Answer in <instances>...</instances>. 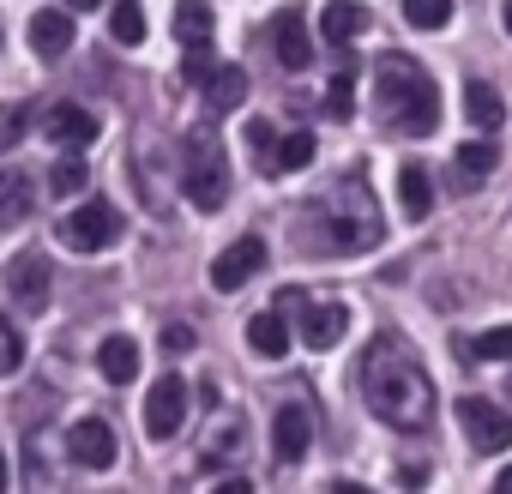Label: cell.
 <instances>
[{"label": "cell", "mask_w": 512, "mask_h": 494, "mask_svg": "<svg viewBox=\"0 0 512 494\" xmlns=\"http://www.w3.org/2000/svg\"><path fill=\"white\" fill-rule=\"evenodd\" d=\"M247 145H253V151H266V157H272V145H278V133H272L266 121H247ZM266 157H260V169H266Z\"/></svg>", "instance_id": "36"}, {"label": "cell", "mask_w": 512, "mask_h": 494, "mask_svg": "<svg viewBox=\"0 0 512 494\" xmlns=\"http://www.w3.org/2000/svg\"><path fill=\"white\" fill-rule=\"evenodd\" d=\"M109 37L121 49H139L145 43V7L139 0H115V13H109Z\"/></svg>", "instance_id": "25"}, {"label": "cell", "mask_w": 512, "mask_h": 494, "mask_svg": "<svg viewBox=\"0 0 512 494\" xmlns=\"http://www.w3.org/2000/svg\"><path fill=\"white\" fill-rule=\"evenodd\" d=\"M67 452H73V464H85V470H109V464H115V428L97 422V416H85V422H73Z\"/></svg>", "instance_id": "13"}, {"label": "cell", "mask_w": 512, "mask_h": 494, "mask_svg": "<svg viewBox=\"0 0 512 494\" xmlns=\"http://www.w3.org/2000/svg\"><path fill=\"white\" fill-rule=\"evenodd\" d=\"M266 266V241L260 235H241V241H229L223 254L211 260V290H223V296H235L253 272Z\"/></svg>", "instance_id": "9"}, {"label": "cell", "mask_w": 512, "mask_h": 494, "mask_svg": "<svg viewBox=\"0 0 512 494\" xmlns=\"http://www.w3.org/2000/svg\"><path fill=\"white\" fill-rule=\"evenodd\" d=\"M211 7H205V0H181V7H175V37L181 43H211Z\"/></svg>", "instance_id": "26"}, {"label": "cell", "mask_w": 512, "mask_h": 494, "mask_svg": "<svg viewBox=\"0 0 512 494\" xmlns=\"http://www.w3.org/2000/svg\"><path fill=\"white\" fill-rule=\"evenodd\" d=\"M368 31V7H356V0H332V7H320V37L326 43H356Z\"/></svg>", "instance_id": "18"}, {"label": "cell", "mask_w": 512, "mask_h": 494, "mask_svg": "<svg viewBox=\"0 0 512 494\" xmlns=\"http://www.w3.org/2000/svg\"><path fill=\"white\" fill-rule=\"evenodd\" d=\"M404 19L416 31H446L452 25V0H404Z\"/></svg>", "instance_id": "28"}, {"label": "cell", "mask_w": 512, "mask_h": 494, "mask_svg": "<svg viewBox=\"0 0 512 494\" xmlns=\"http://www.w3.org/2000/svg\"><path fill=\"white\" fill-rule=\"evenodd\" d=\"M187 422V380L181 374H163L151 392H145V434L151 440H175Z\"/></svg>", "instance_id": "8"}, {"label": "cell", "mask_w": 512, "mask_h": 494, "mask_svg": "<svg viewBox=\"0 0 512 494\" xmlns=\"http://www.w3.org/2000/svg\"><path fill=\"white\" fill-rule=\"evenodd\" d=\"M362 398L398 434H422L434 422V380L422 374V362L398 338H374L368 344V356H362Z\"/></svg>", "instance_id": "1"}, {"label": "cell", "mask_w": 512, "mask_h": 494, "mask_svg": "<svg viewBox=\"0 0 512 494\" xmlns=\"http://www.w3.org/2000/svg\"><path fill=\"white\" fill-rule=\"evenodd\" d=\"M272 49H278V67H284V73H302V67L314 61V37H308V19H302L296 7L272 19Z\"/></svg>", "instance_id": "12"}, {"label": "cell", "mask_w": 512, "mask_h": 494, "mask_svg": "<svg viewBox=\"0 0 512 494\" xmlns=\"http://www.w3.org/2000/svg\"><path fill=\"white\" fill-rule=\"evenodd\" d=\"M181 187L199 211H217L229 199V163H223V145L211 127H193L187 133V163H181Z\"/></svg>", "instance_id": "4"}, {"label": "cell", "mask_w": 512, "mask_h": 494, "mask_svg": "<svg viewBox=\"0 0 512 494\" xmlns=\"http://www.w3.org/2000/svg\"><path fill=\"white\" fill-rule=\"evenodd\" d=\"M308 163H314V133H290V139L272 145L266 175H290V169H308Z\"/></svg>", "instance_id": "23"}, {"label": "cell", "mask_w": 512, "mask_h": 494, "mask_svg": "<svg viewBox=\"0 0 512 494\" xmlns=\"http://www.w3.org/2000/svg\"><path fill=\"white\" fill-rule=\"evenodd\" d=\"M19 362H25V344H19L13 320H0V380H7V374H19Z\"/></svg>", "instance_id": "33"}, {"label": "cell", "mask_w": 512, "mask_h": 494, "mask_svg": "<svg viewBox=\"0 0 512 494\" xmlns=\"http://www.w3.org/2000/svg\"><path fill=\"white\" fill-rule=\"evenodd\" d=\"M464 121H470L476 133H494V127L506 121L500 91H494V85H482V79H470V85H464Z\"/></svg>", "instance_id": "20"}, {"label": "cell", "mask_w": 512, "mask_h": 494, "mask_svg": "<svg viewBox=\"0 0 512 494\" xmlns=\"http://www.w3.org/2000/svg\"><path fill=\"white\" fill-rule=\"evenodd\" d=\"M247 350H253V356H266V362L290 356V314H284V308L253 314V320H247Z\"/></svg>", "instance_id": "14"}, {"label": "cell", "mask_w": 512, "mask_h": 494, "mask_svg": "<svg viewBox=\"0 0 512 494\" xmlns=\"http://www.w3.org/2000/svg\"><path fill=\"white\" fill-rule=\"evenodd\" d=\"M308 446H314V416H308V404H284V410L272 416V452H278V464H302Z\"/></svg>", "instance_id": "11"}, {"label": "cell", "mask_w": 512, "mask_h": 494, "mask_svg": "<svg viewBox=\"0 0 512 494\" xmlns=\"http://www.w3.org/2000/svg\"><path fill=\"white\" fill-rule=\"evenodd\" d=\"M0 488H7V458H0Z\"/></svg>", "instance_id": "40"}, {"label": "cell", "mask_w": 512, "mask_h": 494, "mask_svg": "<svg viewBox=\"0 0 512 494\" xmlns=\"http://www.w3.org/2000/svg\"><path fill=\"white\" fill-rule=\"evenodd\" d=\"M326 115H332V121H350V115H356V61H344L338 79L326 85Z\"/></svg>", "instance_id": "27"}, {"label": "cell", "mask_w": 512, "mask_h": 494, "mask_svg": "<svg viewBox=\"0 0 512 494\" xmlns=\"http://www.w3.org/2000/svg\"><path fill=\"white\" fill-rule=\"evenodd\" d=\"M458 428L470 434L476 452H506L512 446V416L494 398H458Z\"/></svg>", "instance_id": "7"}, {"label": "cell", "mask_w": 512, "mask_h": 494, "mask_svg": "<svg viewBox=\"0 0 512 494\" xmlns=\"http://www.w3.org/2000/svg\"><path fill=\"white\" fill-rule=\"evenodd\" d=\"M31 49H37L43 61H61V55L73 49V13H55V7L37 13V19H31Z\"/></svg>", "instance_id": "17"}, {"label": "cell", "mask_w": 512, "mask_h": 494, "mask_svg": "<svg viewBox=\"0 0 512 494\" xmlns=\"http://www.w3.org/2000/svg\"><path fill=\"white\" fill-rule=\"evenodd\" d=\"M235 440H241V422L223 416V428H211V452H205V464H217L223 452H235Z\"/></svg>", "instance_id": "34"}, {"label": "cell", "mask_w": 512, "mask_h": 494, "mask_svg": "<svg viewBox=\"0 0 512 494\" xmlns=\"http://www.w3.org/2000/svg\"><path fill=\"white\" fill-rule=\"evenodd\" d=\"M398 205H404L410 223H422V217L434 211V187H428V169H422V163H404V169H398Z\"/></svg>", "instance_id": "21"}, {"label": "cell", "mask_w": 512, "mask_h": 494, "mask_svg": "<svg viewBox=\"0 0 512 494\" xmlns=\"http://www.w3.org/2000/svg\"><path fill=\"white\" fill-rule=\"evenodd\" d=\"M374 97H380V121L392 133H404V139H422V133L440 127V91H434L428 67L410 61V55H380Z\"/></svg>", "instance_id": "2"}, {"label": "cell", "mask_w": 512, "mask_h": 494, "mask_svg": "<svg viewBox=\"0 0 512 494\" xmlns=\"http://www.w3.org/2000/svg\"><path fill=\"white\" fill-rule=\"evenodd\" d=\"M320 247H332V254H368V247H380V205H374L362 175L338 181L320 199Z\"/></svg>", "instance_id": "3"}, {"label": "cell", "mask_w": 512, "mask_h": 494, "mask_svg": "<svg viewBox=\"0 0 512 494\" xmlns=\"http://www.w3.org/2000/svg\"><path fill=\"white\" fill-rule=\"evenodd\" d=\"M205 103H211V115H229V109H241V103H247V73L217 61V73L205 79Z\"/></svg>", "instance_id": "19"}, {"label": "cell", "mask_w": 512, "mask_h": 494, "mask_svg": "<svg viewBox=\"0 0 512 494\" xmlns=\"http://www.w3.org/2000/svg\"><path fill=\"white\" fill-rule=\"evenodd\" d=\"M494 488H512V464H506V470H500V476H494Z\"/></svg>", "instance_id": "38"}, {"label": "cell", "mask_w": 512, "mask_h": 494, "mask_svg": "<svg viewBox=\"0 0 512 494\" xmlns=\"http://www.w3.org/2000/svg\"><path fill=\"white\" fill-rule=\"evenodd\" d=\"M506 392H512V380H506Z\"/></svg>", "instance_id": "41"}, {"label": "cell", "mask_w": 512, "mask_h": 494, "mask_svg": "<svg viewBox=\"0 0 512 494\" xmlns=\"http://www.w3.org/2000/svg\"><path fill=\"white\" fill-rule=\"evenodd\" d=\"M452 157H458V181H464V187H470V181H488V175H494V163H500V151H494L488 139H464Z\"/></svg>", "instance_id": "24"}, {"label": "cell", "mask_w": 512, "mask_h": 494, "mask_svg": "<svg viewBox=\"0 0 512 494\" xmlns=\"http://www.w3.org/2000/svg\"><path fill=\"white\" fill-rule=\"evenodd\" d=\"M278 308L302 320V344H308V350H332V344L344 338V326H350V314H344L338 302H314V296H296V290H284Z\"/></svg>", "instance_id": "6"}, {"label": "cell", "mask_w": 512, "mask_h": 494, "mask_svg": "<svg viewBox=\"0 0 512 494\" xmlns=\"http://www.w3.org/2000/svg\"><path fill=\"white\" fill-rule=\"evenodd\" d=\"M470 356H482V362H512V326H488V332L470 344Z\"/></svg>", "instance_id": "30"}, {"label": "cell", "mask_w": 512, "mask_h": 494, "mask_svg": "<svg viewBox=\"0 0 512 494\" xmlns=\"http://www.w3.org/2000/svg\"><path fill=\"white\" fill-rule=\"evenodd\" d=\"M97 7V0H67V13H91Z\"/></svg>", "instance_id": "37"}, {"label": "cell", "mask_w": 512, "mask_h": 494, "mask_svg": "<svg viewBox=\"0 0 512 494\" xmlns=\"http://www.w3.org/2000/svg\"><path fill=\"white\" fill-rule=\"evenodd\" d=\"M25 127H31V121H25V109H19V103H0V157H7V151L25 139Z\"/></svg>", "instance_id": "32"}, {"label": "cell", "mask_w": 512, "mask_h": 494, "mask_svg": "<svg viewBox=\"0 0 512 494\" xmlns=\"http://www.w3.org/2000/svg\"><path fill=\"white\" fill-rule=\"evenodd\" d=\"M193 350V326H163V356H187Z\"/></svg>", "instance_id": "35"}, {"label": "cell", "mask_w": 512, "mask_h": 494, "mask_svg": "<svg viewBox=\"0 0 512 494\" xmlns=\"http://www.w3.org/2000/svg\"><path fill=\"white\" fill-rule=\"evenodd\" d=\"M31 217V175L25 169H0V229H13Z\"/></svg>", "instance_id": "22"}, {"label": "cell", "mask_w": 512, "mask_h": 494, "mask_svg": "<svg viewBox=\"0 0 512 494\" xmlns=\"http://www.w3.org/2000/svg\"><path fill=\"white\" fill-rule=\"evenodd\" d=\"M61 247L67 254H103V247L121 235V211L115 205H103V199H91V205H73L67 217H61Z\"/></svg>", "instance_id": "5"}, {"label": "cell", "mask_w": 512, "mask_h": 494, "mask_svg": "<svg viewBox=\"0 0 512 494\" xmlns=\"http://www.w3.org/2000/svg\"><path fill=\"white\" fill-rule=\"evenodd\" d=\"M7 290H13V302H25V314H43V308H49V290H55L49 260H43V254H19V260L7 266Z\"/></svg>", "instance_id": "10"}, {"label": "cell", "mask_w": 512, "mask_h": 494, "mask_svg": "<svg viewBox=\"0 0 512 494\" xmlns=\"http://www.w3.org/2000/svg\"><path fill=\"white\" fill-rule=\"evenodd\" d=\"M500 19H506V31H512V0H506V7H500Z\"/></svg>", "instance_id": "39"}, {"label": "cell", "mask_w": 512, "mask_h": 494, "mask_svg": "<svg viewBox=\"0 0 512 494\" xmlns=\"http://www.w3.org/2000/svg\"><path fill=\"white\" fill-rule=\"evenodd\" d=\"M91 181V169H85V157H55V175H49V187L61 193V199H73L79 187Z\"/></svg>", "instance_id": "29"}, {"label": "cell", "mask_w": 512, "mask_h": 494, "mask_svg": "<svg viewBox=\"0 0 512 494\" xmlns=\"http://www.w3.org/2000/svg\"><path fill=\"white\" fill-rule=\"evenodd\" d=\"M211 73H217V55H211L205 43H187V61H181V79H187V85H205Z\"/></svg>", "instance_id": "31"}, {"label": "cell", "mask_w": 512, "mask_h": 494, "mask_svg": "<svg viewBox=\"0 0 512 494\" xmlns=\"http://www.w3.org/2000/svg\"><path fill=\"white\" fill-rule=\"evenodd\" d=\"M43 133H49L55 145H91V139H97V115L79 109V103H49Z\"/></svg>", "instance_id": "15"}, {"label": "cell", "mask_w": 512, "mask_h": 494, "mask_svg": "<svg viewBox=\"0 0 512 494\" xmlns=\"http://www.w3.org/2000/svg\"><path fill=\"white\" fill-rule=\"evenodd\" d=\"M97 374H103L109 386H127V380H139V344H133L127 332L103 338V344H97Z\"/></svg>", "instance_id": "16"}]
</instances>
